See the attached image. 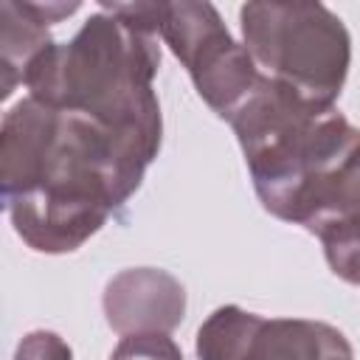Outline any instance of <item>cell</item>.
<instances>
[{
  "label": "cell",
  "mask_w": 360,
  "mask_h": 360,
  "mask_svg": "<svg viewBox=\"0 0 360 360\" xmlns=\"http://www.w3.org/2000/svg\"><path fill=\"white\" fill-rule=\"evenodd\" d=\"M155 158L90 115L25 96L0 129L3 202L17 236L37 253L82 248L135 194Z\"/></svg>",
  "instance_id": "cell-1"
},
{
  "label": "cell",
  "mask_w": 360,
  "mask_h": 360,
  "mask_svg": "<svg viewBox=\"0 0 360 360\" xmlns=\"http://www.w3.org/2000/svg\"><path fill=\"white\" fill-rule=\"evenodd\" d=\"M160 68L158 34L98 6L68 42L45 48L25 73L31 98L82 112L158 155L163 118L152 79Z\"/></svg>",
  "instance_id": "cell-2"
},
{
  "label": "cell",
  "mask_w": 360,
  "mask_h": 360,
  "mask_svg": "<svg viewBox=\"0 0 360 360\" xmlns=\"http://www.w3.org/2000/svg\"><path fill=\"white\" fill-rule=\"evenodd\" d=\"M228 124L236 132L262 205L295 225L307 222L321 186L360 146V129L338 107L309 101L267 76Z\"/></svg>",
  "instance_id": "cell-3"
},
{
  "label": "cell",
  "mask_w": 360,
  "mask_h": 360,
  "mask_svg": "<svg viewBox=\"0 0 360 360\" xmlns=\"http://www.w3.org/2000/svg\"><path fill=\"white\" fill-rule=\"evenodd\" d=\"M239 25L262 76L335 107L352 65V37L335 11L321 3H245Z\"/></svg>",
  "instance_id": "cell-4"
},
{
  "label": "cell",
  "mask_w": 360,
  "mask_h": 360,
  "mask_svg": "<svg viewBox=\"0 0 360 360\" xmlns=\"http://www.w3.org/2000/svg\"><path fill=\"white\" fill-rule=\"evenodd\" d=\"M158 37L188 70L200 98L225 121L262 82L253 56L231 37L211 3L160 0Z\"/></svg>",
  "instance_id": "cell-5"
},
{
  "label": "cell",
  "mask_w": 360,
  "mask_h": 360,
  "mask_svg": "<svg viewBox=\"0 0 360 360\" xmlns=\"http://www.w3.org/2000/svg\"><path fill=\"white\" fill-rule=\"evenodd\" d=\"M104 318L121 338L169 335L186 315V287L166 270L129 267L104 287Z\"/></svg>",
  "instance_id": "cell-6"
},
{
  "label": "cell",
  "mask_w": 360,
  "mask_h": 360,
  "mask_svg": "<svg viewBox=\"0 0 360 360\" xmlns=\"http://www.w3.org/2000/svg\"><path fill=\"white\" fill-rule=\"evenodd\" d=\"M79 3H0V96L8 98L17 84L25 82L34 59L53 45L48 25L70 17Z\"/></svg>",
  "instance_id": "cell-7"
},
{
  "label": "cell",
  "mask_w": 360,
  "mask_h": 360,
  "mask_svg": "<svg viewBox=\"0 0 360 360\" xmlns=\"http://www.w3.org/2000/svg\"><path fill=\"white\" fill-rule=\"evenodd\" d=\"M264 321L236 304L214 309L197 329V360H248Z\"/></svg>",
  "instance_id": "cell-8"
},
{
  "label": "cell",
  "mask_w": 360,
  "mask_h": 360,
  "mask_svg": "<svg viewBox=\"0 0 360 360\" xmlns=\"http://www.w3.org/2000/svg\"><path fill=\"white\" fill-rule=\"evenodd\" d=\"M321 321L307 318H267L248 360H318Z\"/></svg>",
  "instance_id": "cell-9"
},
{
  "label": "cell",
  "mask_w": 360,
  "mask_h": 360,
  "mask_svg": "<svg viewBox=\"0 0 360 360\" xmlns=\"http://www.w3.org/2000/svg\"><path fill=\"white\" fill-rule=\"evenodd\" d=\"M309 231L321 239L332 273L349 284H360V214H338Z\"/></svg>",
  "instance_id": "cell-10"
},
{
  "label": "cell",
  "mask_w": 360,
  "mask_h": 360,
  "mask_svg": "<svg viewBox=\"0 0 360 360\" xmlns=\"http://www.w3.org/2000/svg\"><path fill=\"white\" fill-rule=\"evenodd\" d=\"M338 214H360V146L321 186L304 228L309 231L321 219H329Z\"/></svg>",
  "instance_id": "cell-11"
},
{
  "label": "cell",
  "mask_w": 360,
  "mask_h": 360,
  "mask_svg": "<svg viewBox=\"0 0 360 360\" xmlns=\"http://www.w3.org/2000/svg\"><path fill=\"white\" fill-rule=\"evenodd\" d=\"M110 360H183V354L169 335H127Z\"/></svg>",
  "instance_id": "cell-12"
},
{
  "label": "cell",
  "mask_w": 360,
  "mask_h": 360,
  "mask_svg": "<svg viewBox=\"0 0 360 360\" xmlns=\"http://www.w3.org/2000/svg\"><path fill=\"white\" fill-rule=\"evenodd\" d=\"M14 360H73V352L56 332L34 329L17 343Z\"/></svg>",
  "instance_id": "cell-13"
},
{
  "label": "cell",
  "mask_w": 360,
  "mask_h": 360,
  "mask_svg": "<svg viewBox=\"0 0 360 360\" xmlns=\"http://www.w3.org/2000/svg\"><path fill=\"white\" fill-rule=\"evenodd\" d=\"M318 360H354L349 340L343 338V332H338L335 326L323 323V335H321V357Z\"/></svg>",
  "instance_id": "cell-14"
}]
</instances>
